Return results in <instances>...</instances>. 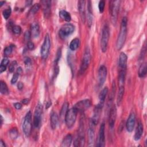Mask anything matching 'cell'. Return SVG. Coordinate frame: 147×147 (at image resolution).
I'll return each mask as SVG.
<instances>
[{
    "mask_svg": "<svg viewBox=\"0 0 147 147\" xmlns=\"http://www.w3.org/2000/svg\"><path fill=\"white\" fill-rule=\"evenodd\" d=\"M91 105V101L89 99H84L77 102L74 107L78 111V112H83L88 109Z\"/></svg>",
    "mask_w": 147,
    "mask_h": 147,
    "instance_id": "obj_10",
    "label": "cell"
},
{
    "mask_svg": "<svg viewBox=\"0 0 147 147\" xmlns=\"http://www.w3.org/2000/svg\"><path fill=\"white\" fill-rule=\"evenodd\" d=\"M105 1H100L98 4V7H99V10L100 13H103L105 9Z\"/></svg>",
    "mask_w": 147,
    "mask_h": 147,
    "instance_id": "obj_37",
    "label": "cell"
},
{
    "mask_svg": "<svg viewBox=\"0 0 147 147\" xmlns=\"http://www.w3.org/2000/svg\"><path fill=\"white\" fill-rule=\"evenodd\" d=\"M9 134H10V137H11V138H12V139L17 138L18 136V132L17 129L16 128L11 129L10 130Z\"/></svg>",
    "mask_w": 147,
    "mask_h": 147,
    "instance_id": "obj_36",
    "label": "cell"
},
{
    "mask_svg": "<svg viewBox=\"0 0 147 147\" xmlns=\"http://www.w3.org/2000/svg\"><path fill=\"white\" fill-rule=\"evenodd\" d=\"M103 106V105H102L98 103V104L97 105H96V106L94 109L93 115H92V117L91 119V120L95 125H96L99 122Z\"/></svg>",
    "mask_w": 147,
    "mask_h": 147,
    "instance_id": "obj_14",
    "label": "cell"
},
{
    "mask_svg": "<svg viewBox=\"0 0 147 147\" xmlns=\"http://www.w3.org/2000/svg\"><path fill=\"white\" fill-rule=\"evenodd\" d=\"M105 124L103 122L100 126L99 134H98V138L97 141V146L99 147H103L105 146Z\"/></svg>",
    "mask_w": 147,
    "mask_h": 147,
    "instance_id": "obj_12",
    "label": "cell"
},
{
    "mask_svg": "<svg viewBox=\"0 0 147 147\" xmlns=\"http://www.w3.org/2000/svg\"><path fill=\"white\" fill-rule=\"evenodd\" d=\"M147 72V66L146 63H143L140 66L138 69V76L140 78H144L146 75Z\"/></svg>",
    "mask_w": 147,
    "mask_h": 147,
    "instance_id": "obj_27",
    "label": "cell"
},
{
    "mask_svg": "<svg viewBox=\"0 0 147 147\" xmlns=\"http://www.w3.org/2000/svg\"><path fill=\"white\" fill-rule=\"evenodd\" d=\"M59 122V117L56 113L52 112L51 114L50 122H51V127L52 129L55 130Z\"/></svg>",
    "mask_w": 147,
    "mask_h": 147,
    "instance_id": "obj_24",
    "label": "cell"
},
{
    "mask_svg": "<svg viewBox=\"0 0 147 147\" xmlns=\"http://www.w3.org/2000/svg\"><path fill=\"white\" fill-rule=\"evenodd\" d=\"M95 125L92 122L91 120L89 122V127L88 129V146H93L95 140Z\"/></svg>",
    "mask_w": 147,
    "mask_h": 147,
    "instance_id": "obj_11",
    "label": "cell"
},
{
    "mask_svg": "<svg viewBox=\"0 0 147 147\" xmlns=\"http://www.w3.org/2000/svg\"><path fill=\"white\" fill-rule=\"evenodd\" d=\"M51 48V40L49 35L47 33L45 34L43 44L41 48V57L43 59H47L49 53Z\"/></svg>",
    "mask_w": 147,
    "mask_h": 147,
    "instance_id": "obj_7",
    "label": "cell"
},
{
    "mask_svg": "<svg viewBox=\"0 0 147 147\" xmlns=\"http://www.w3.org/2000/svg\"><path fill=\"white\" fill-rule=\"evenodd\" d=\"M19 75H20V74L18 73L17 72H16L13 76L12 78H11V84H14L17 82V80H18V78L19 77Z\"/></svg>",
    "mask_w": 147,
    "mask_h": 147,
    "instance_id": "obj_40",
    "label": "cell"
},
{
    "mask_svg": "<svg viewBox=\"0 0 147 147\" xmlns=\"http://www.w3.org/2000/svg\"><path fill=\"white\" fill-rule=\"evenodd\" d=\"M6 66L1 65V66H0V72L2 73L5 71H6Z\"/></svg>",
    "mask_w": 147,
    "mask_h": 147,
    "instance_id": "obj_47",
    "label": "cell"
},
{
    "mask_svg": "<svg viewBox=\"0 0 147 147\" xmlns=\"http://www.w3.org/2000/svg\"><path fill=\"white\" fill-rule=\"evenodd\" d=\"M127 60V55L124 52H121L119 56V60H118V65L119 67V69L126 70Z\"/></svg>",
    "mask_w": 147,
    "mask_h": 147,
    "instance_id": "obj_18",
    "label": "cell"
},
{
    "mask_svg": "<svg viewBox=\"0 0 147 147\" xmlns=\"http://www.w3.org/2000/svg\"><path fill=\"white\" fill-rule=\"evenodd\" d=\"M11 13V10L10 7H8L6 9L2 11V15L5 20H7L10 17Z\"/></svg>",
    "mask_w": 147,
    "mask_h": 147,
    "instance_id": "obj_35",
    "label": "cell"
},
{
    "mask_svg": "<svg viewBox=\"0 0 147 147\" xmlns=\"http://www.w3.org/2000/svg\"><path fill=\"white\" fill-rule=\"evenodd\" d=\"M32 2H33L32 1H26V6H29L30 5L32 4Z\"/></svg>",
    "mask_w": 147,
    "mask_h": 147,
    "instance_id": "obj_50",
    "label": "cell"
},
{
    "mask_svg": "<svg viewBox=\"0 0 147 147\" xmlns=\"http://www.w3.org/2000/svg\"><path fill=\"white\" fill-rule=\"evenodd\" d=\"M5 1H1V2H0V6H2L3 5V4L5 3Z\"/></svg>",
    "mask_w": 147,
    "mask_h": 147,
    "instance_id": "obj_52",
    "label": "cell"
},
{
    "mask_svg": "<svg viewBox=\"0 0 147 147\" xmlns=\"http://www.w3.org/2000/svg\"><path fill=\"white\" fill-rule=\"evenodd\" d=\"M110 37V30L109 25L106 24H105L102 30L100 39V48L102 52H106L107 49V45Z\"/></svg>",
    "mask_w": 147,
    "mask_h": 147,
    "instance_id": "obj_3",
    "label": "cell"
},
{
    "mask_svg": "<svg viewBox=\"0 0 147 147\" xmlns=\"http://www.w3.org/2000/svg\"><path fill=\"white\" fill-rule=\"evenodd\" d=\"M80 45V40L78 38H74L69 44V49L71 51H75L77 49Z\"/></svg>",
    "mask_w": 147,
    "mask_h": 147,
    "instance_id": "obj_30",
    "label": "cell"
},
{
    "mask_svg": "<svg viewBox=\"0 0 147 147\" xmlns=\"http://www.w3.org/2000/svg\"><path fill=\"white\" fill-rule=\"evenodd\" d=\"M72 141V136L71 134H68L67 136H65V137L63 140L61 146L63 147H68L71 145Z\"/></svg>",
    "mask_w": 147,
    "mask_h": 147,
    "instance_id": "obj_28",
    "label": "cell"
},
{
    "mask_svg": "<svg viewBox=\"0 0 147 147\" xmlns=\"http://www.w3.org/2000/svg\"><path fill=\"white\" fill-rule=\"evenodd\" d=\"M1 125H2V122H3V118H2V115L1 116Z\"/></svg>",
    "mask_w": 147,
    "mask_h": 147,
    "instance_id": "obj_53",
    "label": "cell"
},
{
    "mask_svg": "<svg viewBox=\"0 0 147 147\" xmlns=\"http://www.w3.org/2000/svg\"><path fill=\"white\" fill-rule=\"evenodd\" d=\"M59 16L61 19L67 22H69L71 20V16L70 14L68 11L64 10H60L59 11Z\"/></svg>",
    "mask_w": 147,
    "mask_h": 147,
    "instance_id": "obj_29",
    "label": "cell"
},
{
    "mask_svg": "<svg viewBox=\"0 0 147 147\" xmlns=\"http://www.w3.org/2000/svg\"><path fill=\"white\" fill-rule=\"evenodd\" d=\"M14 45H10L5 48L3 52H4V55L5 56H8L11 53L13 48H14Z\"/></svg>",
    "mask_w": 147,
    "mask_h": 147,
    "instance_id": "obj_34",
    "label": "cell"
},
{
    "mask_svg": "<svg viewBox=\"0 0 147 147\" xmlns=\"http://www.w3.org/2000/svg\"><path fill=\"white\" fill-rule=\"evenodd\" d=\"M0 146H1V147H5V146H6V145H5V143H4V142L2 140H1Z\"/></svg>",
    "mask_w": 147,
    "mask_h": 147,
    "instance_id": "obj_49",
    "label": "cell"
},
{
    "mask_svg": "<svg viewBox=\"0 0 147 147\" xmlns=\"http://www.w3.org/2000/svg\"><path fill=\"white\" fill-rule=\"evenodd\" d=\"M136 122V115L134 113H130L126 123V127L129 132H131L134 127Z\"/></svg>",
    "mask_w": 147,
    "mask_h": 147,
    "instance_id": "obj_16",
    "label": "cell"
},
{
    "mask_svg": "<svg viewBox=\"0 0 147 147\" xmlns=\"http://www.w3.org/2000/svg\"><path fill=\"white\" fill-rule=\"evenodd\" d=\"M107 70L105 65H102L98 70V84L99 86H102L106 81Z\"/></svg>",
    "mask_w": 147,
    "mask_h": 147,
    "instance_id": "obj_13",
    "label": "cell"
},
{
    "mask_svg": "<svg viewBox=\"0 0 147 147\" xmlns=\"http://www.w3.org/2000/svg\"><path fill=\"white\" fill-rule=\"evenodd\" d=\"M116 85H115V82L114 81H113V84H112V90H111V92L109 96V101L108 103L110 105L113 100L114 95H115V90H116Z\"/></svg>",
    "mask_w": 147,
    "mask_h": 147,
    "instance_id": "obj_32",
    "label": "cell"
},
{
    "mask_svg": "<svg viewBox=\"0 0 147 147\" xmlns=\"http://www.w3.org/2000/svg\"><path fill=\"white\" fill-rule=\"evenodd\" d=\"M74 30L75 27L72 24L70 23H67L63 25L60 29L59 32V36L61 38L65 39L70 36L74 32Z\"/></svg>",
    "mask_w": 147,
    "mask_h": 147,
    "instance_id": "obj_8",
    "label": "cell"
},
{
    "mask_svg": "<svg viewBox=\"0 0 147 147\" xmlns=\"http://www.w3.org/2000/svg\"><path fill=\"white\" fill-rule=\"evenodd\" d=\"M91 61V53L88 47H86L81 61L80 67V74H83L88 68Z\"/></svg>",
    "mask_w": 147,
    "mask_h": 147,
    "instance_id": "obj_5",
    "label": "cell"
},
{
    "mask_svg": "<svg viewBox=\"0 0 147 147\" xmlns=\"http://www.w3.org/2000/svg\"><path fill=\"white\" fill-rule=\"evenodd\" d=\"M0 92L2 94H9V90L7 84L6 83L2 80L1 81L0 84Z\"/></svg>",
    "mask_w": 147,
    "mask_h": 147,
    "instance_id": "obj_31",
    "label": "cell"
},
{
    "mask_svg": "<svg viewBox=\"0 0 147 147\" xmlns=\"http://www.w3.org/2000/svg\"><path fill=\"white\" fill-rule=\"evenodd\" d=\"M116 117H117V108H116V106L114 105L110 109L109 116V124L110 127L111 129L114 126Z\"/></svg>",
    "mask_w": 147,
    "mask_h": 147,
    "instance_id": "obj_15",
    "label": "cell"
},
{
    "mask_svg": "<svg viewBox=\"0 0 147 147\" xmlns=\"http://www.w3.org/2000/svg\"><path fill=\"white\" fill-rule=\"evenodd\" d=\"M9 63V60L7 58H4L2 59V61H1V65H5V66H7Z\"/></svg>",
    "mask_w": 147,
    "mask_h": 147,
    "instance_id": "obj_44",
    "label": "cell"
},
{
    "mask_svg": "<svg viewBox=\"0 0 147 147\" xmlns=\"http://www.w3.org/2000/svg\"><path fill=\"white\" fill-rule=\"evenodd\" d=\"M12 31L15 34H20L21 32V28L18 25H15L12 28Z\"/></svg>",
    "mask_w": 147,
    "mask_h": 147,
    "instance_id": "obj_38",
    "label": "cell"
},
{
    "mask_svg": "<svg viewBox=\"0 0 147 147\" xmlns=\"http://www.w3.org/2000/svg\"><path fill=\"white\" fill-rule=\"evenodd\" d=\"M27 47L30 50H32L34 49V44H33V42H32L30 41H29L27 42Z\"/></svg>",
    "mask_w": 147,
    "mask_h": 147,
    "instance_id": "obj_43",
    "label": "cell"
},
{
    "mask_svg": "<svg viewBox=\"0 0 147 147\" xmlns=\"http://www.w3.org/2000/svg\"><path fill=\"white\" fill-rule=\"evenodd\" d=\"M40 5L39 3H35L33 5V6L31 7V9L29 10V14L30 16L34 15L40 9Z\"/></svg>",
    "mask_w": 147,
    "mask_h": 147,
    "instance_id": "obj_33",
    "label": "cell"
},
{
    "mask_svg": "<svg viewBox=\"0 0 147 147\" xmlns=\"http://www.w3.org/2000/svg\"><path fill=\"white\" fill-rule=\"evenodd\" d=\"M51 104H52V103H51V101H49V102H48L47 103V104H46V108L47 109H48L51 105Z\"/></svg>",
    "mask_w": 147,
    "mask_h": 147,
    "instance_id": "obj_51",
    "label": "cell"
},
{
    "mask_svg": "<svg viewBox=\"0 0 147 147\" xmlns=\"http://www.w3.org/2000/svg\"><path fill=\"white\" fill-rule=\"evenodd\" d=\"M143 131H144L143 125L141 121H138L136 129L134 136V140L136 141H138L141 138L143 133Z\"/></svg>",
    "mask_w": 147,
    "mask_h": 147,
    "instance_id": "obj_22",
    "label": "cell"
},
{
    "mask_svg": "<svg viewBox=\"0 0 147 147\" xmlns=\"http://www.w3.org/2000/svg\"><path fill=\"white\" fill-rule=\"evenodd\" d=\"M87 3H88V5H87V24L89 27H91V26L92 24V21H93L92 10L91 1H88Z\"/></svg>",
    "mask_w": 147,
    "mask_h": 147,
    "instance_id": "obj_23",
    "label": "cell"
},
{
    "mask_svg": "<svg viewBox=\"0 0 147 147\" xmlns=\"http://www.w3.org/2000/svg\"><path fill=\"white\" fill-rule=\"evenodd\" d=\"M121 1L119 0H114L110 2L109 10L111 16V20L114 25H115L117 21L118 15L119 13Z\"/></svg>",
    "mask_w": 147,
    "mask_h": 147,
    "instance_id": "obj_2",
    "label": "cell"
},
{
    "mask_svg": "<svg viewBox=\"0 0 147 147\" xmlns=\"http://www.w3.org/2000/svg\"><path fill=\"white\" fill-rule=\"evenodd\" d=\"M17 87H18V89L21 90H22V89L23 88V87H24V84H23V83H22V82H18V83Z\"/></svg>",
    "mask_w": 147,
    "mask_h": 147,
    "instance_id": "obj_48",
    "label": "cell"
},
{
    "mask_svg": "<svg viewBox=\"0 0 147 147\" xmlns=\"http://www.w3.org/2000/svg\"><path fill=\"white\" fill-rule=\"evenodd\" d=\"M30 33L33 38H37L40 34V26L37 22H33L30 26Z\"/></svg>",
    "mask_w": 147,
    "mask_h": 147,
    "instance_id": "obj_21",
    "label": "cell"
},
{
    "mask_svg": "<svg viewBox=\"0 0 147 147\" xmlns=\"http://www.w3.org/2000/svg\"><path fill=\"white\" fill-rule=\"evenodd\" d=\"M78 113V111L74 107L68 109L64 119L68 128H71L74 125Z\"/></svg>",
    "mask_w": 147,
    "mask_h": 147,
    "instance_id": "obj_4",
    "label": "cell"
},
{
    "mask_svg": "<svg viewBox=\"0 0 147 147\" xmlns=\"http://www.w3.org/2000/svg\"><path fill=\"white\" fill-rule=\"evenodd\" d=\"M24 63L25 64L26 66H30L31 64H32V61H31V59L29 57H25L24 58Z\"/></svg>",
    "mask_w": 147,
    "mask_h": 147,
    "instance_id": "obj_41",
    "label": "cell"
},
{
    "mask_svg": "<svg viewBox=\"0 0 147 147\" xmlns=\"http://www.w3.org/2000/svg\"><path fill=\"white\" fill-rule=\"evenodd\" d=\"M126 71L125 69H119L118 78V89H125Z\"/></svg>",
    "mask_w": 147,
    "mask_h": 147,
    "instance_id": "obj_17",
    "label": "cell"
},
{
    "mask_svg": "<svg viewBox=\"0 0 147 147\" xmlns=\"http://www.w3.org/2000/svg\"><path fill=\"white\" fill-rule=\"evenodd\" d=\"M42 109L43 107L42 104L40 103H38L34 110L33 121V126L36 128L38 127L40 125L41 121V115L42 113Z\"/></svg>",
    "mask_w": 147,
    "mask_h": 147,
    "instance_id": "obj_9",
    "label": "cell"
},
{
    "mask_svg": "<svg viewBox=\"0 0 147 147\" xmlns=\"http://www.w3.org/2000/svg\"><path fill=\"white\" fill-rule=\"evenodd\" d=\"M127 18L126 17H123L121 23L120 31L118 36L116 42V47L118 50L121 49L125 42L127 36Z\"/></svg>",
    "mask_w": 147,
    "mask_h": 147,
    "instance_id": "obj_1",
    "label": "cell"
},
{
    "mask_svg": "<svg viewBox=\"0 0 147 147\" xmlns=\"http://www.w3.org/2000/svg\"><path fill=\"white\" fill-rule=\"evenodd\" d=\"M21 102H22V103L23 105H27V104L29 103V99H28V98H25V99H24L22 100Z\"/></svg>",
    "mask_w": 147,
    "mask_h": 147,
    "instance_id": "obj_46",
    "label": "cell"
},
{
    "mask_svg": "<svg viewBox=\"0 0 147 147\" xmlns=\"http://www.w3.org/2000/svg\"><path fill=\"white\" fill-rule=\"evenodd\" d=\"M16 65H17L16 61H13L10 63V64L9 65V71L10 72H14Z\"/></svg>",
    "mask_w": 147,
    "mask_h": 147,
    "instance_id": "obj_39",
    "label": "cell"
},
{
    "mask_svg": "<svg viewBox=\"0 0 147 147\" xmlns=\"http://www.w3.org/2000/svg\"><path fill=\"white\" fill-rule=\"evenodd\" d=\"M24 36H25V39L26 41H29V40H30V37H31V36H32L30 32H29V31H28V30L26 31L25 33V34H24Z\"/></svg>",
    "mask_w": 147,
    "mask_h": 147,
    "instance_id": "obj_42",
    "label": "cell"
},
{
    "mask_svg": "<svg viewBox=\"0 0 147 147\" xmlns=\"http://www.w3.org/2000/svg\"><path fill=\"white\" fill-rule=\"evenodd\" d=\"M14 106L17 110H20L22 107V104L20 103H18V102H17L14 104Z\"/></svg>",
    "mask_w": 147,
    "mask_h": 147,
    "instance_id": "obj_45",
    "label": "cell"
},
{
    "mask_svg": "<svg viewBox=\"0 0 147 147\" xmlns=\"http://www.w3.org/2000/svg\"><path fill=\"white\" fill-rule=\"evenodd\" d=\"M107 93H108V88L107 87L103 88L102 90V91H100V92L99 93V104L103 105L104 102L105 101L106 97L107 95Z\"/></svg>",
    "mask_w": 147,
    "mask_h": 147,
    "instance_id": "obj_25",
    "label": "cell"
},
{
    "mask_svg": "<svg viewBox=\"0 0 147 147\" xmlns=\"http://www.w3.org/2000/svg\"><path fill=\"white\" fill-rule=\"evenodd\" d=\"M41 4L43 7L44 14L45 18H48L50 16L51 11V2L48 0H45L41 1Z\"/></svg>",
    "mask_w": 147,
    "mask_h": 147,
    "instance_id": "obj_19",
    "label": "cell"
},
{
    "mask_svg": "<svg viewBox=\"0 0 147 147\" xmlns=\"http://www.w3.org/2000/svg\"><path fill=\"white\" fill-rule=\"evenodd\" d=\"M85 5H86V1H84L82 0L78 2V10L79 11L81 19L83 22H85V21H86Z\"/></svg>",
    "mask_w": 147,
    "mask_h": 147,
    "instance_id": "obj_20",
    "label": "cell"
},
{
    "mask_svg": "<svg viewBox=\"0 0 147 147\" xmlns=\"http://www.w3.org/2000/svg\"><path fill=\"white\" fill-rule=\"evenodd\" d=\"M68 106L69 105L68 102H65L62 106V107L60 112V118L62 121L65 119V115L68 110Z\"/></svg>",
    "mask_w": 147,
    "mask_h": 147,
    "instance_id": "obj_26",
    "label": "cell"
},
{
    "mask_svg": "<svg viewBox=\"0 0 147 147\" xmlns=\"http://www.w3.org/2000/svg\"><path fill=\"white\" fill-rule=\"evenodd\" d=\"M32 126V114L29 111L24 118L22 124V130L26 137H29L31 133Z\"/></svg>",
    "mask_w": 147,
    "mask_h": 147,
    "instance_id": "obj_6",
    "label": "cell"
}]
</instances>
